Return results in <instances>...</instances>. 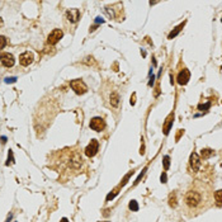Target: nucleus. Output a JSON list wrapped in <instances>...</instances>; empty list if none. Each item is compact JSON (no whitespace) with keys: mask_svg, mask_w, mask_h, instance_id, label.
<instances>
[{"mask_svg":"<svg viewBox=\"0 0 222 222\" xmlns=\"http://www.w3.org/2000/svg\"><path fill=\"white\" fill-rule=\"evenodd\" d=\"M173 122H174V113H170L168 116V118L165 119V123H164V127H163L164 135H169L171 127H173Z\"/></svg>","mask_w":222,"mask_h":222,"instance_id":"11","label":"nucleus"},{"mask_svg":"<svg viewBox=\"0 0 222 222\" xmlns=\"http://www.w3.org/2000/svg\"><path fill=\"white\" fill-rule=\"evenodd\" d=\"M35 60V56L30 51H25L19 56V63L22 66H29Z\"/></svg>","mask_w":222,"mask_h":222,"instance_id":"5","label":"nucleus"},{"mask_svg":"<svg viewBox=\"0 0 222 222\" xmlns=\"http://www.w3.org/2000/svg\"><path fill=\"white\" fill-rule=\"evenodd\" d=\"M2 142H3V144H5V142H7V137H5V136L2 137Z\"/></svg>","mask_w":222,"mask_h":222,"instance_id":"27","label":"nucleus"},{"mask_svg":"<svg viewBox=\"0 0 222 222\" xmlns=\"http://www.w3.org/2000/svg\"><path fill=\"white\" fill-rule=\"evenodd\" d=\"M10 164H14V156H13V151L12 150L8 154V161H7L5 165H10Z\"/></svg>","mask_w":222,"mask_h":222,"instance_id":"19","label":"nucleus"},{"mask_svg":"<svg viewBox=\"0 0 222 222\" xmlns=\"http://www.w3.org/2000/svg\"><path fill=\"white\" fill-rule=\"evenodd\" d=\"M189 79H190V72H189V70L184 69V70H182V71L179 72L177 80H178V84H179V85H185V84L189 81Z\"/></svg>","mask_w":222,"mask_h":222,"instance_id":"10","label":"nucleus"},{"mask_svg":"<svg viewBox=\"0 0 222 222\" xmlns=\"http://www.w3.org/2000/svg\"><path fill=\"white\" fill-rule=\"evenodd\" d=\"M210 107H211V103L208 102V103H206V104H199V105H198V109H199V110H206V109H208Z\"/></svg>","mask_w":222,"mask_h":222,"instance_id":"21","label":"nucleus"},{"mask_svg":"<svg viewBox=\"0 0 222 222\" xmlns=\"http://www.w3.org/2000/svg\"><path fill=\"white\" fill-rule=\"evenodd\" d=\"M185 23H187V22H183V23H180V24H179L178 27H175V28H174V30H173V32H170V33H169L168 38H169V39H173V38H175V37H177V36H178V35L180 33V30L183 29V27L185 25Z\"/></svg>","mask_w":222,"mask_h":222,"instance_id":"12","label":"nucleus"},{"mask_svg":"<svg viewBox=\"0 0 222 222\" xmlns=\"http://www.w3.org/2000/svg\"><path fill=\"white\" fill-rule=\"evenodd\" d=\"M70 86L72 88V90L79 94V95H81V94H85L86 90H88V86L86 84L81 80V79H76V80H71L70 81Z\"/></svg>","mask_w":222,"mask_h":222,"instance_id":"2","label":"nucleus"},{"mask_svg":"<svg viewBox=\"0 0 222 222\" xmlns=\"http://www.w3.org/2000/svg\"><path fill=\"white\" fill-rule=\"evenodd\" d=\"M62 36H63V32L61 29H53L50 33L49 38H47V42H49L50 44H56L62 38Z\"/></svg>","mask_w":222,"mask_h":222,"instance_id":"7","label":"nucleus"},{"mask_svg":"<svg viewBox=\"0 0 222 222\" xmlns=\"http://www.w3.org/2000/svg\"><path fill=\"white\" fill-rule=\"evenodd\" d=\"M0 61H2L3 63V66L5 67H12L14 66V63H15V60H14V56L9 52H4L0 55Z\"/></svg>","mask_w":222,"mask_h":222,"instance_id":"6","label":"nucleus"},{"mask_svg":"<svg viewBox=\"0 0 222 222\" xmlns=\"http://www.w3.org/2000/svg\"><path fill=\"white\" fill-rule=\"evenodd\" d=\"M215 199H216L217 206L220 207V206H221V202H222V192H221V190H217V192L215 193Z\"/></svg>","mask_w":222,"mask_h":222,"instance_id":"15","label":"nucleus"},{"mask_svg":"<svg viewBox=\"0 0 222 222\" xmlns=\"http://www.w3.org/2000/svg\"><path fill=\"white\" fill-rule=\"evenodd\" d=\"M95 22H97V23H100V22H102V23H103V22H104V19H102V18H99V17H98Z\"/></svg>","mask_w":222,"mask_h":222,"instance_id":"25","label":"nucleus"},{"mask_svg":"<svg viewBox=\"0 0 222 222\" xmlns=\"http://www.w3.org/2000/svg\"><path fill=\"white\" fill-rule=\"evenodd\" d=\"M160 180H161V183H166L168 178H166V173H165V171L161 174V178H160Z\"/></svg>","mask_w":222,"mask_h":222,"instance_id":"23","label":"nucleus"},{"mask_svg":"<svg viewBox=\"0 0 222 222\" xmlns=\"http://www.w3.org/2000/svg\"><path fill=\"white\" fill-rule=\"evenodd\" d=\"M184 202H185V206L192 210V211H199V210H204L203 207V196L199 190H196V189H192V190H188L187 194H185V198H184Z\"/></svg>","mask_w":222,"mask_h":222,"instance_id":"1","label":"nucleus"},{"mask_svg":"<svg viewBox=\"0 0 222 222\" xmlns=\"http://www.w3.org/2000/svg\"><path fill=\"white\" fill-rule=\"evenodd\" d=\"M98 150H99V142L97 140H91V142L85 147V155L89 157H93L97 155Z\"/></svg>","mask_w":222,"mask_h":222,"instance_id":"4","label":"nucleus"},{"mask_svg":"<svg viewBox=\"0 0 222 222\" xmlns=\"http://www.w3.org/2000/svg\"><path fill=\"white\" fill-rule=\"evenodd\" d=\"M135 99H136V94H133L132 97H131V104H132V105H135V103H136Z\"/></svg>","mask_w":222,"mask_h":222,"instance_id":"24","label":"nucleus"},{"mask_svg":"<svg viewBox=\"0 0 222 222\" xmlns=\"http://www.w3.org/2000/svg\"><path fill=\"white\" fill-rule=\"evenodd\" d=\"M213 155V150H211V149H203L202 151H201V156L203 157V159H208V157H211Z\"/></svg>","mask_w":222,"mask_h":222,"instance_id":"14","label":"nucleus"},{"mask_svg":"<svg viewBox=\"0 0 222 222\" xmlns=\"http://www.w3.org/2000/svg\"><path fill=\"white\" fill-rule=\"evenodd\" d=\"M60 222H69V220L63 217V218H61V221H60Z\"/></svg>","mask_w":222,"mask_h":222,"instance_id":"28","label":"nucleus"},{"mask_svg":"<svg viewBox=\"0 0 222 222\" xmlns=\"http://www.w3.org/2000/svg\"><path fill=\"white\" fill-rule=\"evenodd\" d=\"M163 163H164V169H165V170H168V169H169V166H170V157H169L168 155H165V156H164Z\"/></svg>","mask_w":222,"mask_h":222,"instance_id":"16","label":"nucleus"},{"mask_svg":"<svg viewBox=\"0 0 222 222\" xmlns=\"http://www.w3.org/2000/svg\"><path fill=\"white\" fill-rule=\"evenodd\" d=\"M189 164H190V168L193 169V171H198L199 170V168H201V159H199V155L197 152H192V154H190Z\"/></svg>","mask_w":222,"mask_h":222,"instance_id":"8","label":"nucleus"},{"mask_svg":"<svg viewBox=\"0 0 222 222\" xmlns=\"http://www.w3.org/2000/svg\"><path fill=\"white\" fill-rule=\"evenodd\" d=\"M110 105H112L113 108H117L119 105V95L116 91L110 94Z\"/></svg>","mask_w":222,"mask_h":222,"instance_id":"13","label":"nucleus"},{"mask_svg":"<svg viewBox=\"0 0 222 222\" xmlns=\"http://www.w3.org/2000/svg\"><path fill=\"white\" fill-rule=\"evenodd\" d=\"M7 46V38L4 36H0V50H3Z\"/></svg>","mask_w":222,"mask_h":222,"instance_id":"20","label":"nucleus"},{"mask_svg":"<svg viewBox=\"0 0 222 222\" xmlns=\"http://www.w3.org/2000/svg\"><path fill=\"white\" fill-rule=\"evenodd\" d=\"M128 207H130L131 211H138V204H137L136 201H131L130 204H128Z\"/></svg>","mask_w":222,"mask_h":222,"instance_id":"17","label":"nucleus"},{"mask_svg":"<svg viewBox=\"0 0 222 222\" xmlns=\"http://www.w3.org/2000/svg\"><path fill=\"white\" fill-rule=\"evenodd\" d=\"M169 204L171 207H177V198H175V194H171L170 198H169Z\"/></svg>","mask_w":222,"mask_h":222,"instance_id":"18","label":"nucleus"},{"mask_svg":"<svg viewBox=\"0 0 222 222\" xmlns=\"http://www.w3.org/2000/svg\"><path fill=\"white\" fill-rule=\"evenodd\" d=\"M66 18L71 23H76L79 19H80V10L79 9H69L66 12Z\"/></svg>","mask_w":222,"mask_h":222,"instance_id":"9","label":"nucleus"},{"mask_svg":"<svg viewBox=\"0 0 222 222\" xmlns=\"http://www.w3.org/2000/svg\"><path fill=\"white\" fill-rule=\"evenodd\" d=\"M105 222H107V221H105Z\"/></svg>","mask_w":222,"mask_h":222,"instance_id":"29","label":"nucleus"},{"mask_svg":"<svg viewBox=\"0 0 222 222\" xmlns=\"http://www.w3.org/2000/svg\"><path fill=\"white\" fill-rule=\"evenodd\" d=\"M17 81V77H7L5 79V83L9 84V83H15Z\"/></svg>","mask_w":222,"mask_h":222,"instance_id":"22","label":"nucleus"},{"mask_svg":"<svg viewBox=\"0 0 222 222\" xmlns=\"http://www.w3.org/2000/svg\"><path fill=\"white\" fill-rule=\"evenodd\" d=\"M89 126H90L91 130L97 131V132H100V131H103V130L105 128V122H104V119L100 118V117H94V118L90 121Z\"/></svg>","mask_w":222,"mask_h":222,"instance_id":"3","label":"nucleus"},{"mask_svg":"<svg viewBox=\"0 0 222 222\" xmlns=\"http://www.w3.org/2000/svg\"><path fill=\"white\" fill-rule=\"evenodd\" d=\"M154 79H155V77H154V75H152V77H151V80H150V83H149V85H150V86H151V85L154 84Z\"/></svg>","mask_w":222,"mask_h":222,"instance_id":"26","label":"nucleus"}]
</instances>
